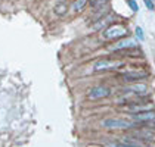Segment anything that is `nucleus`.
Here are the masks:
<instances>
[{"label": "nucleus", "instance_id": "f257e3e1", "mask_svg": "<svg viewBox=\"0 0 155 147\" xmlns=\"http://www.w3.org/2000/svg\"><path fill=\"white\" fill-rule=\"evenodd\" d=\"M127 34H129V31H127V28H126L124 25L111 24L105 28V31H104V38L112 41V40H118L121 37H126Z\"/></svg>", "mask_w": 155, "mask_h": 147}, {"label": "nucleus", "instance_id": "f03ea898", "mask_svg": "<svg viewBox=\"0 0 155 147\" xmlns=\"http://www.w3.org/2000/svg\"><path fill=\"white\" fill-rule=\"evenodd\" d=\"M102 127L109 130H129V128H134L136 122H129L124 119H105L102 122Z\"/></svg>", "mask_w": 155, "mask_h": 147}, {"label": "nucleus", "instance_id": "7ed1b4c3", "mask_svg": "<svg viewBox=\"0 0 155 147\" xmlns=\"http://www.w3.org/2000/svg\"><path fill=\"white\" fill-rule=\"evenodd\" d=\"M123 66L121 61H111V59H104V61H97L93 65V71H112V69H118Z\"/></svg>", "mask_w": 155, "mask_h": 147}, {"label": "nucleus", "instance_id": "20e7f679", "mask_svg": "<svg viewBox=\"0 0 155 147\" xmlns=\"http://www.w3.org/2000/svg\"><path fill=\"white\" fill-rule=\"evenodd\" d=\"M111 96V88H108L105 86H96L92 87L87 93V97L90 100H102V99Z\"/></svg>", "mask_w": 155, "mask_h": 147}, {"label": "nucleus", "instance_id": "39448f33", "mask_svg": "<svg viewBox=\"0 0 155 147\" xmlns=\"http://www.w3.org/2000/svg\"><path fill=\"white\" fill-rule=\"evenodd\" d=\"M124 112H127V113H137V112H143V110H152L155 109L154 108V103H151V102H146V103H127L124 108Z\"/></svg>", "mask_w": 155, "mask_h": 147}, {"label": "nucleus", "instance_id": "423d86ee", "mask_svg": "<svg viewBox=\"0 0 155 147\" xmlns=\"http://www.w3.org/2000/svg\"><path fill=\"white\" fill-rule=\"evenodd\" d=\"M131 121L136 124H148L155 121V109L152 110H143V112H137L131 115Z\"/></svg>", "mask_w": 155, "mask_h": 147}, {"label": "nucleus", "instance_id": "0eeeda50", "mask_svg": "<svg viewBox=\"0 0 155 147\" xmlns=\"http://www.w3.org/2000/svg\"><path fill=\"white\" fill-rule=\"evenodd\" d=\"M145 144H146L145 141L139 140V138L134 137V135L126 137V138H123L120 143H117V146H121V147H140V146H145Z\"/></svg>", "mask_w": 155, "mask_h": 147}, {"label": "nucleus", "instance_id": "6e6552de", "mask_svg": "<svg viewBox=\"0 0 155 147\" xmlns=\"http://www.w3.org/2000/svg\"><path fill=\"white\" fill-rule=\"evenodd\" d=\"M148 77V74L145 71H127V72H123V78L126 81H140V80H145Z\"/></svg>", "mask_w": 155, "mask_h": 147}, {"label": "nucleus", "instance_id": "1a4fd4ad", "mask_svg": "<svg viewBox=\"0 0 155 147\" xmlns=\"http://www.w3.org/2000/svg\"><path fill=\"white\" fill-rule=\"evenodd\" d=\"M134 137H137L139 140H142L145 143H148V141H154L155 140V134L152 130H139V131H134Z\"/></svg>", "mask_w": 155, "mask_h": 147}, {"label": "nucleus", "instance_id": "9d476101", "mask_svg": "<svg viewBox=\"0 0 155 147\" xmlns=\"http://www.w3.org/2000/svg\"><path fill=\"white\" fill-rule=\"evenodd\" d=\"M112 19H114V18H112V16H109V15H105V16L99 18V19L96 21L95 24L92 25L93 31H99V30H102V28H107L108 25H111Z\"/></svg>", "mask_w": 155, "mask_h": 147}, {"label": "nucleus", "instance_id": "9b49d317", "mask_svg": "<svg viewBox=\"0 0 155 147\" xmlns=\"http://www.w3.org/2000/svg\"><path fill=\"white\" fill-rule=\"evenodd\" d=\"M136 47V41L134 40H121L117 44H114L111 50H124V49H131Z\"/></svg>", "mask_w": 155, "mask_h": 147}, {"label": "nucleus", "instance_id": "f8f14e48", "mask_svg": "<svg viewBox=\"0 0 155 147\" xmlns=\"http://www.w3.org/2000/svg\"><path fill=\"white\" fill-rule=\"evenodd\" d=\"M129 91L133 93V94H137V96H142L148 91V87L145 84H133V86L129 87Z\"/></svg>", "mask_w": 155, "mask_h": 147}, {"label": "nucleus", "instance_id": "ddd939ff", "mask_svg": "<svg viewBox=\"0 0 155 147\" xmlns=\"http://www.w3.org/2000/svg\"><path fill=\"white\" fill-rule=\"evenodd\" d=\"M53 12H55V15H58V16H64L65 13L68 12V5L65 2H58L55 5V8H53Z\"/></svg>", "mask_w": 155, "mask_h": 147}, {"label": "nucleus", "instance_id": "4468645a", "mask_svg": "<svg viewBox=\"0 0 155 147\" xmlns=\"http://www.w3.org/2000/svg\"><path fill=\"white\" fill-rule=\"evenodd\" d=\"M87 3H89V0H75V2H74V5H72V11H74L75 13L83 12Z\"/></svg>", "mask_w": 155, "mask_h": 147}, {"label": "nucleus", "instance_id": "2eb2a0df", "mask_svg": "<svg viewBox=\"0 0 155 147\" xmlns=\"http://www.w3.org/2000/svg\"><path fill=\"white\" fill-rule=\"evenodd\" d=\"M108 2L109 0H89V5L92 6L93 11H96V9H101V8L108 6Z\"/></svg>", "mask_w": 155, "mask_h": 147}, {"label": "nucleus", "instance_id": "dca6fc26", "mask_svg": "<svg viewBox=\"0 0 155 147\" xmlns=\"http://www.w3.org/2000/svg\"><path fill=\"white\" fill-rule=\"evenodd\" d=\"M129 5H130V8H131V11H133V12H137V11H139L136 0H129Z\"/></svg>", "mask_w": 155, "mask_h": 147}, {"label": "nucleus", "instance_id": "f3484780", "mask_svg": "<svg viewBox=\"0 0 155 147\" xmlns=\"http://www.w3.org/2000/svg\"><path fill=\"white\" fill-rule=\"evenodd\" d=\"M145 2V5H146V8L149 9V11H154V3H152V0H143Z\"/></svg>", "mask_w": 155, "mask_h": 147}, {"label": "nucleus", "instance_id": "a211bd4d", "mask_svg": "<svg viewBox=\"0 0 155 147\" xmlns=\"http://www.w3.org/2000/svg\"><path fill=\"white\" fill-rule=\"evenodd\" d=\"M136 36L139 37V40H143V33H142V28L140 27L136 28Z\"/></svg>", "mask_w": 155, "mask_h": 147}]
</instances>
